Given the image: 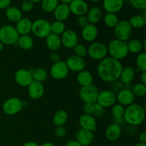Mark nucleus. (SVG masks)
<instances>
[{
	"mask_svg": "<svg viewBox=\"0 0 146 146\" xmlns=\"http://www.w3.org/2000/svg\"><path fill=\"white\" fill-rule=\"evenodd\" d=\"M123 68V67L121 61L107 56L98 63L97 66V74L102 81L112 83L119 79Z\"/></svg>",
	"mask_w": 146,
	"mask_h": 146,
	"instance_id": "f257e3e1",
	"label": "nucleus"
},
{
	"mask_svg": "<svg viewBox=\"0 0 146 146\" xmlns=\"http://www.w3.org/2000/svg\"><path fill=\"white\" fill-rule=\"evenodd\" d=\"M145 111L144 107L138 104H133L125 108L123 121L131 126H138L145 121Z\"/></svg>",
	"mask_w": 146,
	"mask_h": 146,
	"instance_id": "f03ea898",
	"label": "nucleus"
},
{
	"mask_svg": "<svg viewBox=\"0 0 146 146\" xmlns=\"http://www.w3.org/2000/svg\"><path fill=\"white\" fill-rule=\"evenodd\" d=\"M107 48L110 57L118 61L124 59L129 54L126 41H123L116 38L110 41L107 46Z\"/></svg>",
	"mask_w": 146,
	"mask_h": 146,
	"instance_id": "7ed1b4c3",
	"label": "nucleus"
},
{
	"mask_svg": "<svg viewBox=\"0 0 146 146\" xmlns=\"http://www.w3.org/2000/svg\"><path fill=\"white\" fill-rule=\"evenodd\" d=\"M19 37L15 27L11 25H4L0 27V41L4 45L17 44Z\"/></svg>",
	"mask_w": 146,
	"mask_h": 146,
	"instance_id": "20e7f679",
	"label": "nucleus"
},
{
	"mask_svg": "<svg viewBox=\"0 0 146 146\" xmlns=\"http://www.w3.org/2000/svg\"><path fill=\"white\" fill-rule=\"evenodd\" d=\"M87 55L93 60L101 61L108 56L107 46L99 41H94L87 48Z\"/></svg>",
	"mask_w": 146,
	"mask_h": 146,
	"instance_id": "39448f33",
	"label": "nucleus"
},
{
	"mask_svg": "<svg viewBox=\"0 0 146 146\" xmlns=\"http://www.w3.org/2000/svg\"><path fill=\"white\" fill-rule=\"evenodd\" d=\"M31 32L38 38H46L51 34L49 21L44 19H38L35 20L32 22Z\"/></svg>",
	"mask_w": 146,
	"mask_h": 146,
	"instance_id": "423d86ee",
	"label": "nucleus"
},
{
	"mask_svg": "<svg viewBox=\"0 0 146 146\" xmlns=\"http://www.w3.org/2000/svg\"><path fill=\"white\" fill-rule=\"evenodd\" d=\"M113 29L115 38L123 41H128L133 32V29L128 20L119 21Z\"/></svg>",
	"mask_w": 146,
	"mask_h": 146,
	"instance_id": "0eeeda50",
	"label": "nucleus"
},
{
	"mask_svg": "<svg viewBox=\"0 0 146 146\" xmlns=\"http://www.w3.org/2000/svg\"><path fill=\"white\" fill-rule=\"evenodd\" d=\"M24 108L23 101L17 97H11L4 102L2 111L7 115H14L20 112Z\"/></svg>",
	"mask_w": 146,
	"mask_h": 146,
	"instance_id": "6e6552de",
	"label": "nucleus"
},
{
	"mask_svg": "<svg viewBox=\"0 0 146 146\" xmlns=\"http://www.w3.org/2000/svg\"><path fill=\"white\" fill-rule=\"evenodd\" d=\"M98 89L94 84L81 87L79 91L80 98L84 104H95L96 103L98 95Z\"/></svg>",
	"mask_w": 146,
	"mask_h": 146,
	"instance_id": "1a4fd4ad",
	"label": "nucleus"
},
{
	"mask_svg": "<svg viewBox=\"0 0 146 146\" xmlns=\"http://www.w3.org/2000/svg\"><path fill=\"white\" fill-rule=\"evenodd\" d=\"M116 102V94L111 90H104L98 93L96 103L104 108L112 107Z\"/></svg>",
	"mask_w": 146,
	"mask_h": 146,
	"instance_id": "9d476101",
	"label": "nucleus"
},
{
	"mask_svg": "<svg viewBox=\"0 0 146 146\" xmlns=\"http://www.w3.org/2000/svg\"><path fill=\"white\" fill-rule=\"evenodd\" d=\"M69 70L65 61H60L52 64L50 68V75L56 80H62L68 76Z\"/></svg>",
	"mask_w": 146,
	"mask_h": 146,
	"instance_id": "9b49d317",
	"label": "nucleus"
},
{
	"mask_svg": "<svg viewBox=\"0 0 146 146\" xmlns=\"http://www.w3.org/2000/svg\"><path fill=\"white\" fill-rule=\"evenodd\" d=\"M61 44L66 48H73L78 44V37L76 32L72 29H66L61 35Z\"/></svg>",
	"mask_w": 146,
	"mask_h": 146,
	"instance_id": "f8f14e48",
	"label": "nucleus"
},
{
	"mask_svg": "<svg viewBox=\"0 0 146 146\" xmlns=\"http://www.w3.org/2000/svg\"><path fill=\"white\" fill-rule=\"evenodd\" d=\"M65 62L68 70L73 72L78 73L80 71H84L86 66V63L84 58L77 56L76 55H72L68 57Z\"/></svg>",
	"mask_w": 146,
	"mask_h": 146,
	"instance_id": "ddd939ff",
	"label": "nucleus"
},
{
	"mask_svg": "<svg viewBox=\"0 0 146 146\" xmlns=\"http://www.w3.org/2000/svg\"><path fill=\"white\" fill-rule=\"evenodd\" d=\"M14 80L20 86L28 87L33 81V78L29 70L21 68L16 71L14 74Z\"/></svg>",
	"mask_w": 146,
	"mask_h": 146,
	"instance_id": "4468645a",
	"label": "nucleus"
},
{
	"mask_svg": "<svg viewBox=\"0 0 146 146\" xmlns=\"http://www.w3.org/2000/svg\"><path fill=\"white\" fill-rule=\"evenodd\" d=\"M68 7L71 13L78 17L86 14L89 9L88 4L84 0H72Z\"/></svg>",
	"mask_w": 146,
	"mask_h": 146,
	"instance_id": "2eb2a0df",
	"label": "nucleus"
},
{
	"mask_svg": "<svg viewBox=\"0 0 146 146\" xmlns=\"http://www.w3.org/2000/svg\"><path fill=\"white\" fill-rule=\"evenodd\" d=\"M98 30L95 24H88L83 27L81 30V37L85 41L92 43L96 41L98 37Z\"/></svg>",
	"mask_w": 146,
	"mask_h": 146,
	"instance_id": "dca6fc26",
	"label": "nucleus"
},
{
	"mask_svg": "<svg viewBox=\"0 0 146 146\" xmlns=\"http://www.w3.org/2000/svg\"><path fill=\"white\" fill-rule=\"evenodd\" d=\"M78 123L81 128L95 132L97 130V123L94 115H87L83 114L78 120Z\"/></svg>",
	"mask_w": 146,
	"mask_h": 146,
	"instance_id": "f3484780",
	"label": "nucleus"
},
{
	"mask_svg": "<svg viewBox=\"0 0 146 146\" xmlns=\"http://www.w3.org/2000/svg\"><path fill=\"white\" fill-rule=\"evenodd\" d=\"M29 96L33 100H39L44 96V86L42 83L33 81L28 87Z\"/></svg>",
	"mask_w": 146,
	"mask_h": 146,
	"instance_id": "a211bd4d",
	"label": "nucleus"
},
{
	"mask_svg": "<svg viewBox=\"0 0 146 146\" xmlns=\"http://www.w3.org/2000/svg\"><path fill=\"white\" fill-rule=\"evenodd\" d=\"M94 138V132L80 128L76 133V140L81 146H88L91 145Z\"/></svg>",
	"mask_w": 146,
	"mask_h": 146,
	"instance_id": "6ab92c4d",
	"label": "nucleus"
},
{
	"mask_svg": "<svg viewBox=\"0 0 146 146\" xmlns=\"http://www.w3.org/2000/svg\"><path fill=\"white\" fill-rule=\"evenodd\" d=\"M135 98V97L133 94L132 91L130 90L123 89L116 95V101H118V104H121L124 107L134 104Z\"/></svg>",
	"mask_w": 146,
	"mask_h": 146,
	"instance_id": "aec40b11",
	"label": "nucleus"
},
{
	"mask_svg": "<svg viewBox=\"0 0 146 146\" xmlns=\"http://www.w3.org/2000/svg\"><path fill=\"white\" fill-rule=\"evenodd\" d=\"M123 0H103V7L108 13L116 14L122 9Z\"/></svg>",
	"mask_w": 146,
	"mask_h": 146,
	"instance_id": "412c9836",
	"label": "nucleus"
},
{
	"mask_svg": "<svg viewBox=\"0 0 146 146\" xmlns=\"http://www.w3.org/2000/svg\"><path fill=\"white\" fill-rule=\"evenodd\" d=\"M121 127L118 124L111 123L106 128L105 132V136L107 140L109 141L113 142L117 141L121 135Z\"/></svg>",
	"mask_w": 146,
	"mask_h": 146,
	"instance_id": "4be33fe9",
	"label": "nucleus"
},
{
	"mask_svg": "<svg viewBox=\"0 0 146 146\" xmlns=\"http://www.w3.org/2000/svg\"><path fill=\"white\" fill-rule=\"evenodd\" d=\"M70 14H71V11H70L68 4H62V3L58 4L54 11V16L56 20L63 21V22L68 19Z\"/></svg>",
	"mask_w": 146,
	"mask_h": 146,
	"instance_id": "5701e85b",
	"label": "nucleus"
},
{
	"mask_svg": "<svg viewBox=\"0 0 146 146\" xmlns=\"http://www.w3.org/2000/svg\"><path fill=\"white\" fill-rule=\"evenodd\" d=\"M32 22L28 18H21L16 23L15 29L19 35H29L31 32Z\"/></svg>",
	"mask_w": 146,
	"mask_h": 146,
	"instance_id": "b1692460",
	"label": "nucleus"
},
{
	"mask_svg": "<svg viewBox=\"0 0 146 146\" xmlns=\"http://www.w3.org/2000/svg\"><path fill=\"white\" fill-rule=\"evenodd\" d=\"M46 45L47 48L52 51L53 52L58 51L62 46L61 37L60 36L51 33L46 38Z\"/></svg>",
	"mask_w": 146,
	"mask_h": 146,
	"instance_id": "393cba45",
	"label": "nucleus"
},
{
	"mask_svg": "<svg viewBox=\"0 0 146 146\" xmlns=\"http://www.w3.org/2000/svg\"><path fill=\"white\" fill-rule=\"evenodd\" d=\"M124 111H125V107L121 105V104H115L113 106L112 110H111V113H112L113 118V121L115 123L121 125V124L124 122L123 121Z\"/></svg>",
	"mask_w": 146,
	"mask_h": 146,
	"instance_id": "a878e982",
	"label": "nucleus"
},
{
	"mask_svg": "<svg viewBox=\"0 0 146 146\" xmlns=\"http://www.w3.org/2000/svg\"><path fill=\"white\" fill-rule=\"evenodd\" d=\"M103 17L102 11L98 7H93L88 9L86 13V18L88 19V24H96L101 20Z\"/></svg>",
	"mask_w": 146,
	"mask_h": 146,
	"instance_id": "bb28decb",
	"label": "nucleus"
},
{
	"mask_svg": "<svg viewBox=\"0 0 146 146\" xmlns=\"http://www.w3.org/2000/svg\"><path fill=\"white\" fill-rule=\"evenodd\" d=\"M76 78L78 84L81 87L91 85L93 84V81H94V77H93L92 74L86 70H84V71L78 72L77 74Z\"/></svg>",
	"mask_w": 146,
	"mask_h": 146,
	"instance_id": "cd10ccee",
	"label": "nucleus"
},
{
	"mask_svg": "<svg viewBox=\"0 0 146 146\" xmlns=\"http://www.w3.org/2000/svg\"><path fill=\"white\" fill-rule=\"evenodd\" d=\"M135 71L132 66L124 67L120 74V81L123 84L132 82L135 77Z\"/></svg>",
	"mask_w": 146,
	"mask_h": 146,
	"instance_id": "c85d7f7f",
	"label": "nucleus"
},
{
	"mask_svg": "<svg viewBox=\"0 0 146 146\" xmlns=\"http://www.w3.org/2000/svg\"><path fill=\"white\" fill-rule=\"evenodd\" d=\"M128 52L131 54H140L142 52L143 49H145V42L143 43L139 39H132L127 43Z\"/></svg>",
	"mask_w": 146,
	"mask_h": 146,
	"instance_id": "c756f323",
	"label": "nucleus"
},
{
	"mask_svg": "<svg viewBox=\"0 0 146 146\" xmlns=\"http://www.w3.org/2000/svg\"><path fill=\"white\" fill-rule=\"evenodd\" d=\"M6 17L9 21L13 23H17L22 18V13L21 10L15 7H9L6 9Z\"/></svg>",
	"mask_w": 146,
	"mask_h": 146,
	"instance_id": "7c9ffc66",
	"label": "nucleus"
},
{
	"mask_svg": "<svg viewBox=\"0 0 146 146\" xmlns=\"http://www.w3.org/2000/svg\"><path fill=\"white\" fill-rule=\"evenodd\" d=\"M68 113L64 110H58L54 113L53 117V123L56 126H62L66 123L68 121Z\"/></svg>",
	"mask_w": 146,
	"mask_h": 146,
	"instance_id": "2f4dec72",
	"label": "nucleus"
},
{
	"mask_svg": "<svg viewBox=\"0 0 146 146\" xmlns=\"http://www.w3.org/2000/svg\"><path fill=\"white\" fill-rule=\"evenodd\" d=\"M31 73L33 81L42 83L45 81L48 78V72L43 68H36L29 70Z\"/></svg>",
	"mask_w": 146,
	"mask_h": 146,
	"instance_id": "473e14b6",
	"label": "nucleus"
},
{
	"mask_svg": "<svg viewBox=\"0 0 146 146\" xmlns=\"http://www.w3.org/2000/svg\"><path fill=\"white\" fill-rule=\"evenodd\" d=\"M17 44L21 49L27 51L34 46V42L33 38L29 35H21L19 37Z\"/></svg>",
	"mask_w": 146,
	"mask_h": 146,
	"instance_id": "72a5a7b5",
	"label": "nucleus"
},
{
	"mask_svg": "<svg viewBox=\"0 0 146 146\" xmlns=\"http://www.w3.org/2000/svg\"><path fill=\"white\" fill-rule=\"evenodd\" d=\"M128 21L133 29H141L145 27L146 19L141 15H135L133 16Z\"/></svg>",
	"mask_w": 146,
	"mask_h": 146,
	"instance_id": "f704fd0d",
	"label": "nucleus"
},
{
	"mask_svg": "<svg viewBox=\"0 0 146 146\" xmlns=\"http://www.w3.org/2000/svg\"><path fill=\"white\" fill-rule=\"evenodd\" d=\"M118 21H119V20H118V17L116 15V14L106 12V14L104 17V24L108 28L113 29L117 25Z\"/></svg>",
	"mask_w": 146,
	"mask_h": 146,
	"instance_id": "c9c22d12",
	"label": "nucleus"
},
{
	"mask_svg": "<svg viewBox=\"0 0 146 146\" xmlns=\"http://www.w3.org/2000/svg\"><path fill=\"white\" fill-rule=\"evenodd\" d=\"M59 0H42L41 1V9L46 13L54 12L58 4Z\"/></svg>",
	"mask_w": 146,
	"mask_h": 146,
	"instance_id": "e433bc0d",
	"label": "nucleus"
},
{
	"mask_svg": "<svg viewBox=\"0 0 146 146\" xmlns=\"http://www.w3.org/2000/svg\"><path fill=\"white\" fill-rule=\"evenodd\" d=\"M50 28H51V33L58 36L61 35L66 29L64 22L57 20L53 21L52 23H50Z\"/></svg>",
	"mask_w": 146,
	"mask_h": 146,
	"instance_id": "4c0bfd02",
	"label": "nucleus"
},
{
	"mask_svg": "<svg viewBox=\"0 0 146 146\" xmlns=\"http://www.w3.org/2000/svg\"><path fill=\"white\" fill-rule=\"evenodd\" d=\"M137 70L140 72L146 71V54L145 52H141L138 54L136 57Z\"/></svg>",
	"mask_w": 146,
	"mask_h": 146,
	"instance_id": "58836bf2",
	"label": "nucleus"
},
{
	"mask_svg": "<svg viewBox=\"0 0 146 146\" xmlns=\"http://www.w3.org/2000/svg\"><path fill=\"white\" fill-rule=\"evenodd\" d=\"M132 92L135 97H143L146 94V85L140 83L134 84L132 88Z\"/></svg>",
	"mask_w": 146,
	"mask_h": 146,
	"instance_id": "ea45409f",
	"label": "nucleus"
},
{
	"mask_svg": "<svg viewBox=\"0 0 146 146\" xmlns=\"http://www.w3.org/2000/svg\"><path fill=\"white\" fill-rule=\"evenodd\" d=\"M73 48H74V54H75L74 55L81 57V58H84L87 56V48L83 44H76Z\"/></svg>",
	"mask_w": 146,
	"mask_h": 146,
	"instance_id": "a19ab883",
	"label": "nucleus"
},
{
	"mask_svg": "<svg viewBox=\"0 0 146 146\" xmlns=\"http://www.w3.org/2000/svg\"><path fill=\"white\" fill-rule=\"evenodd\" d=\"M133 8L138 10H145L146 0H129Z\"/></svg>",
	"mask_w": 146,
	"mask_h": 146,
	"instance_id": "79ce46f5",
	"label": "nucleus"
},
{
	"mask_svg": "<svg viewBox=\"0 0 146 146\" xmlns=\"http://www.w3.org/2000/svg\"><path fill=\"white\" fill-rule=\"evenodd\" d=\"M111 84H112V85H111V91L115 93V94L120 92L123 89H124V84L119 79L113 81Z\"/></svg>",
	"mask_w": 146,
	"mask_h": 146,
	"instance_id": "37998d69",
	"label": "nucleus"
},
{
	"mask_svg": "<svg viewBox=\"0 0 146 146\" xmlns=\"http://www.w3.org/2000/svg\"><path fill=\"white\" fill-rule=\"evenodd\" d=\"M34 7V3L30 0H24L21 3V9L24 12H29Z\"/></svg>",
	"mask_w": 146,
	"mask_h": 146,
	"instance_id": "c03bdc74",
	"label": "nucleus"
},
{
	"mask_svg": "<svg viewBox=\"0 0 146 146\" xmlns=\"http://www.w3.org/2000/svg\"><path fill=\"white\" fill-rule=\"evenodd\" d=\"M54 133L57 138H64L66 134V128L64 127V125L56 126L54 131Z\"/></svg>",
	"mask_w": 146,
	"mask_h": 146,
	"instance_id": "a18cd8bd",
	"label": "nucleus"
},
{
	"mask_svg": "<svg viewBox=\"0 0 146 146\" xmlns=\"http://www.w3.org/2000/svg\"><path fill=\"white\" fill-rule=\"evenodd\" d=\"M104 108L101 105H99L97 103H95L94 104V113H93V115L98 117L101 116L104 113Z\"/></svg>",
	"mask_w": 146,
	"mask_h": 146,
	"instance_id": "49530a36",
	"label": "nucleus"
},
{
	"mask_svg": "<svg viewBox=\"0 0 146 146\" xmlns=\"http://www.w3.org/2000/svg\"><path fill=\"white\" fill-rule=\"evenodd\" d=\"M94 104H84V106H83V111H84V114L93 115V113H94Z\"/></svg>",
	"mask_w": 146,
	"mask_h": 146,
	"instance_id": "de8ad7c7",
	"label": "nucleus"
},
{
	"mask_svg": "<svg viewBox=\"0 0 146 146\" xmlns=\"http://www.w3.org/2000/svg\"><path fill=\"white\" fill-rule=\"evenodd\" d=\"M77 23H78V25L81 27H84L85 26H86L87 24H88V19L86 18V16H80V17H78L77 19Z\"/></svg>",
	"mask_w": 146,
	"mask_h": 146,
	"instance_id": "09e8293b",
	"label": "nucleus"
},
{
	"mask_svg": "<svg viewBox=\"0 0 146 146\" xmlns=\"http://www.w3.org/2000/svg\"><path fill=\"white\" fill-rule=\"evenodd\" d=\"M50 60H51V61L53 64L58 62V61H61V56H60L59 54H58L56 51H54V52H53L52 54H51V56H50Z\"/></svg>",
	"mask_w": 146,
	"mask_h": 146,
	"instance_id": "8fccbe9b",
	"label": "nucleus"
},
{
	"mask_svg": "<svg viewBox=\"0 0 146 146\" xmlns=\"http://www.w3.org/2000/svg\"><path fill=\"white\" fill-rule=\"evenodd\" d=\"M11 0H0V9H7L10 7Z\"/></svg>",
	"mask_w": 146,
	"mask_h": 146,
	"instance_id": "3c124183",
	"label": "nucleus"
},
{
	"mask_svg": "<svg viewBox=\"0 0 146 146\" xmlns=\"http://www.w3.org/2000/svg\"><path fill=\"white\" fill-rule=\"evenodd\" d=\"M65 146H81L76 140H70L66 142Z\"/></svg>",
	"mask_w": 146,
	"mask_h": 146,
	"instance_id": "603ef678",
	"label": "nucleus"
},
{
	"mask_svg": "<svg viewBox=\"0 0 146 146\" xmlns=\"http://www.w3.org/2000/svg\"><path fill=\"white\" fill-rule=\"evenodd\" d=\"M138 141L140 143H146V133L142 132L140 133L139 136H138Z\"/></svg>",
	"mask_w": 146,
	"mask_h": 146,
	"instance_id": "864d4df0",
	"label": "nucleus"
},
{
	"mask_svg": "<svg viewBox=\"0 0 146 146\" xmlns=\"http://www.w3.org/2000/svg\"><path fill=\"white\" fill-rule=\"evenodd\" d=\"M141 83L144 84V85H146V71H145V72H141Z\"/></svg>",
	"mask_w": 146,
	"mask_h": 146,
	"instance_id": "5fc2aeb1",
	"label": "nucleus"
},
{
	"mask_svg": "<svg viewBox=\"0 0 146 146\" xmlns=\"http://www.w3.org/2000/svg\"><path fill=\"white\" fill-rule=\"evenodd\" d=\"M133 84H132V82L127 83V84H124V89L130 90V91H131L133 88Z\"/></svg>",
	"mask_w": 146,
	"mask_h": 146,
	"instance_id": "6e6d98bb",
	"label": "nucleus"
},
{
	"mask_svg": "<svg viewBox=\"0 0 146 146\" xmlns=\"http://www.w3.org/2000/svg\"><path fill=\"white\" fill-rule=\"evenodd\" d=\"M22 146H40L37 143L34 142V141H29V142L25 143Z\"/></svg>",
	"mask_w": 146,
	"mask_h": 146,
	"instance_id": "4d7b16f0",
	"label": "nucleus"
},
{
	"mask_svg": "<svg viewBox=\"0 0 146 146\" xmlns=\"http://www.w3.org/2000/svg\"><path fill=\"white\" fill-rule=\"evenodd\" d=\"M40 146H55V145L51 142H46V143H44L42 145Z\"/></svg>",
	"mask_w": 146,
	"mask_h": 146,
	"instance_id": "13d9d810",
	"label": "nucleus"
},
{
	"mask_svg": "<svg viewBox=\"0 0 146 146\" xmlns=\"http://www.w3.org/2000/svg\"><path fill=\"white\" fill-rule=\"evenodd\" d=\"M61 1V2L62 3V4H69L72 1V0H60Z\"/></svg>",
	"mask_w": 146,
	"mask_h": 146,
	"instance_id": "bf43d9fd",
	"label": "nucleus"
},
{
	"mask_svg": "<svg viewBox=\"0 0 146 146\" xmlns=\"http://www.w3.org/2000/svg\"><path fill=\"white\" fill-rule=\"evenodd\" d=\"M134 146H146V143H143L138 142V143L135 144V145Z\"/></svg>",
	"mask_w": 146,
	"mask_h": 146,
	"instance_id": "052dcab7",
	"label": "nucleus"
},
{
	"mask_svg": "<svg viewBox=\"0 0 146 146\" xmlns=\"http://www.w3.org/2000/svg\"><path fill=\"white\" fill-rule=\"evenodd\" d=\"M4 44L0 41V52H1L3 51V49H4Z\"/></svg>",
	"mask_w": 146,
	"mask_h": 146,
	"instance_id": "680f3d73",
	"label": "nucleus"
},
{
	"mask_svg": "<svg viewBox=\"0 0 146 146\" xmlns=\"http://www.w3.org/2000/svg\"><path fill=\"white\" fill-rule=\"evenodd\" d=\"M30 1H32L33 3H38V2H41V1H42V0H30Z\"/></svg>",
	"mask_w": 146,
	"mask_h": 146,
	"instance_id": "e2e57ef3",
	"label": "nucleus"
},
{
	"mask_svg": "<svg viewBox=\"0 0 146 146\" xmlns=\"http://www.w3.org/2000/svg\"><path fill=\"white\" fill-rule=\"evenodd\" d=\"M91 1H92V2H98V1H100L101 0H90Z\"/></svg>",
	"mask_w": 146,
	"mask_h": 146,
	"instance_id": "0e129e2a",
	"label": "nucleus"
}]
</instances>
